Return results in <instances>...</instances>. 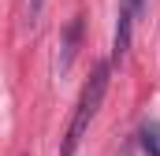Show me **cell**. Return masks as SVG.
<instances>
[{
	"label": "cell",
	"mask_w": 160,
	"mask_h": 156,
	"mask_svg": "<svg viewBox=\"0 0 160 156\" xmlns=\"http://www.w3.org/2000/svg\"><path fill=\"white\" fill-rule=\"evenodd\" d=\"M108 71H112L108 63H97V67H93V75H89V82L82 85L78 108H75V119H71V126H67V138H63L60 156H75L78 141L86 138V130H89V123L97 119L101 104H104V93H108Z\"/></svg>",
	"instance_id": "cell-1"
},
{
	"label": "cell",
	"mask_w": 160,
	"mask_h": 156,
	"mask_svg": "<svg viewBox=\"0 0 160 156\" xmlns=\"http://www.w3.org/2000/svg\"><path fill=\"white\" fill-rule=\"evenodd\" d=\"M138 145L145 156H160V123L157 119H145L138 126Z\"/></svg>",
	"instance_id": "cell-2"
},
{
	"label": "cell",
	"mask_w": 160,
	"mask_h": 156,
	"mask_svg": "<svg viewBox=\"0 0 160 156\" xmlns=\"http://www.w3.org/2000/svg\"><path fill=\"white\" fill-rule=\"evenodd\" d=\"M78 34H82V22L75 19V22H71V26L63 30V56H60V63H56V67H60V75H63V71L71 67V60H75V48H78Z\"/></svg>",
	"instance_id": "cell-3"
},
{
	"label": "cell",
	"mask_w": 160,
	"mask_h": 156,
	"mask_svg": "<svg viewBox=\"0 0 160 156\" xmlns=\"http://www.w3.org/2000/svg\"><path fill=\"white\" fill-rule=\"evenodd\" d=\"M123 4H127V7H134V11H138V7H142V4H145V0H123Z\"/></svg>",
	"instance_id": "cell-4"
},
{
	"label": "cell",
	"mask_w": 160,
	"mask_h": 156,
	"mask_svg": "<svg viewBox=\"0 0 160 156\" xmlns=\"http://www.w3.org/2000/svg\"><path fill=\"white\" fill-rule=\"evenodd\" d=\"M30 11L38 15V11H41V0H30Z\"/></svg>",
	"instance_id": "cell-5"
}]
</instances>
